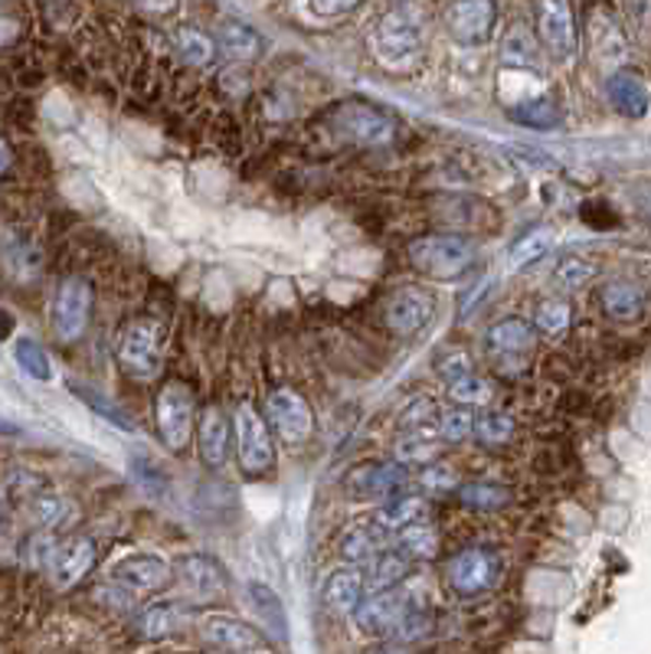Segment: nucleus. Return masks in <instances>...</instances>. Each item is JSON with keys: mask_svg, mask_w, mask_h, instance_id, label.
Returning <instances> with one entry per match:
<instances>
[{"mask_svg": "<svg viewBox=\"0 0 651 654\" xmlns=\"http://www.w3.org/2000/svg\"><path fill=\"white\" fill-rule=\"evenodd\" d=\"M406 252H410L413 269L436 282L462 278L475 262V246L465 236H423V239H413Z\"/></svg>", "mask_w": 651, "mask_h": 654, "instance_id": "nucleus-1", "label": "nucleus"}, {"mask_svg": "<svg viewBox=\"0 0 651 654\" xmlns=\"http://www.w3.org/2000/svg\"><path fill=\"white\" fill-rule=\"evenodd\" d=\"M161 354H164V328L154 318H134L125 324L115 357L118 367L134 380H154L161 373Z\"/></svg>", "mask_w": 651, "mask_h": 654, "instance_id": "nucleus-2", "label": "nucleus"}, {"mask_svg": "<svg viewBox=\"0 0 651 654\" xmlns=\"http://www.w3.org/2000/svg\"><path fill=\"white\" fill-rule=\"evenodd\" d=\"M157 439L170 455H180L193 436V390L180 380H167L154 403Z\"/></svg>", "mask_w": 651, "mask_h": 654, "instance_id": "nucleus-3", "label": "nucleus"}, {"mask_svg": "<svg viewBox=\"0 0 651 654\" xmlns=\"http://www.w3.org/2000/svg\"><path fill=\"white\" fill-rule=\"evenodd\" d=\"M236 459L242 475L249 478H262L275 468V445H272V426L269 419L259 416V409L252 403H242L236 409Z\"/></svg>", "mask_w": 651, "mask_h": 654, "instance_id": "nucleus-4", "label": "nucleus"}, {"mask_svg": "<svg viewBox=\"0 0 651 654\" xmlns=\"http://www.w3.org/2000/svg\"><path fill=\"white\" fill-rule=\"evenodd\" d=\"M328 124H331V131L341 134L344 141L364 144V147H383V144H390L393 134H396L393 118L383 115V111L374 108V105H364V102H344V105L331 108Z\"/></svg>", "mask_w": 651, "mask_h": 654, "instance_id": "nucleus-5", "label": "nucleus"}, {"mask_svg": "<svg viewBox=\"0 0 651 654\" xmlns=\"http://www.w3.org/2000/svg\"><path fill=\"white\" fill-rule=\"evenodd\" d=\"M92 305H95V292L82 275H69L59 282L56 298H52V331L62 344H75L88 331Z\"/></svg>", "mask_w": 651, "mask_h": 654, "instance_id": "nucleus-6", "label": "nucleus"}, {"mask_svg": "<svg viewBox=\"0 0 651 654\" xmlns=\"http://www.w3.org/2000/svg\"><path fill=\"white\" fill-rule=\"evenodd\" d=\"M374 46H377V56L390 66L396 62H406L419 52L423 46V20L413 7H396L390 10L380 23H377V33H374Z\"/></svg>", "mask_w": 651, "mask_h": 654, "instance_id": "nucleus-7", "label": "nucleus"}, {"mask_svg": "<svg viewBox=\"0 0 651 654\" xmlns=\"http://www.w3.org/2000/svg\"><path fill=\"white\" fill-rule=\"evenodd\" d=\"M505 567H501V557L492 554V550H482V547H472V550H462L449 560L446 567V580L449 586L459 593V596H478V593H488L492 586H498Z\"/></svg>", "mask_w": 651, "mask_h": 654, "instance_id": "nucleus-8", "label": "nucleus"}, {"mask_svg": "<svg viewBox=\"0 0 651 654\" xmlns=\"http://www.w3.org/2000/svg\"><path fill=\"white\" fill-rule=\"evenodd\" d=\"M413 609H416L413 599L393 586V590H380V593H370L367 599H360V606L354 609V619H357L360 632L383 639V635H396Z\"/></svg>", "mask_w": 651, "mask_h": 654, "instance_id": "nucleus-9", "label": "nucleus"}, {"mask_svg": "<svg viewBox=\"0 0 651 654\" xmlns=\"http://www.w3.org/2000/svg\"><path fill=\"white\" fill-rule=\"evenodd\" d=\"M265 419L272 426V432L285 442V445H305L315 432V416L311 406L301 393L295 390H275L265 400Z\"/></svg>", "mask_w": 651, "mask_h": 654, "instance_id": "nucleus-10", "label": "nucleus"}, {"mask_svg": "<svg viewBox=\"0 0 651 654\" xmlns=\"http://www.w3.org/2000/svg\"><path fill=\"white\" fill-rule=\"evenodd\" d=\"M200 639L210 652L259 654L272 649V642L259 629H252V626H246L233 616H206L200 622Z\"/></svg>", "mask_w": 651, "mask_h": 654, "instance_id": "nucleus-11", "label": "nucleus"}, {"mask_svg": "<svg viewBox=\"0 0 651 654\" xmlns=\"http://www.w3.org/2000/svg\"><path fill=\"white\" fill-rule=\"evenodd\" d=\"M174 580L180 583L184 596L193 599L197 606H206V603H213V599H220L226 593V573L206 554L180 557L174 563Z\"/></svg>", "mask_w": 651, "mask_h": 654, "instance_id": "nucleus-12", "label": "nucleus"}, {"mask_svg": "<svg viewBox=\"0 0 651 654\" xmlns=\"http://www.w3.org/2000/svg\"><path fill=\"white\" fill-rule=\"evenodd\" d=\"M436 314V295L426 292V288H400L390 301H387V328L396 334V337H416Z\"/></svg>", "mask_w": 651, "mask_h": 654, "instance_id": "nucleus-13", "label": "nucleus"}, {"mask_svg": "<svg viewBox=\"0 0 651 654\" xmlns=\"http://www.w3.org/2000/svg\"><path fill=\"white\" fill-rule=\"evenodd\" d=\"M95 560H98V550L88 537H69L62 544H52L46 573L56 590H72L79 580H85L92 573Z\"/></svg>", "mask_w": 651, "mask_h": 654, "instance_id": "nucleus-14", "label": "nucleus"}, {"mask_svg": "<svg viewBox=\"0 0 651 654\" xmlns=\"http://www.w3.org/2000/svg\"><path fill=\"white\" fill-rule=\"evenodd\" d=\"M495 20H498L495 0H452V7L446 13L452 39L462 46L488 43L495 33Z\"/></svg>", "mask_w": 651, "mask_h": 654, "instance_id": "nucleus-15", "label": "nucleus"}, {"mask_svg": "<svg viewBox=\"0 0 651 654\" xmlns=\"http://www.w3.org/2000/svg\"><path fill=\"white\" fill-rule=\"evenodd\" d=\"M410 481L406 462H374L347 475V491L357 501H387Z\"/></svg>", "mask_w": 651, "mask_h": 654, "instance_id": "nucleus-16", "label": "nucleus"}, {"mask_svg": "<svg viewBox=\"0 0 651 654\" xmlns=\"http://www.w3.org/2000/svg\"><path fill=\"white\" fill-rule=\"evenodd\" d=\"M111 580H115V586H121L134 596H151V593H161L174 580V567L161 557L138 554V557H125L121 563H115Z\"/></svg>", "mask_w": 651, "mask_h": 654, "instance_id": "nucleus-17", "label": "nucleus"}, {"mask_svg": "<svg viewBox=\"0 0 651 654\" xmlns=\"http://www.w3.org/2000/svg\"><path fill=\"white\" fill-rule=\"evenodd\" d=\"M537 33L547 52L560 62L573 59L577 52V26L567 0H541L537 3Z\"/></svg>", "mask_w": 651, "mask_h": 654, "instance_id": "nucleus-18", "label": "nucleus"}, {"mask_svg": "<svg viewBox=\"0 0 651 654\" xmlns=\"http://www.w3.org/2000/svg\"><path fill=\"white\" fill-rule=\"evenodd\" d=\"M229 419L220 406H206L197 419V449L206 468H223L229 459Z\"/></svg>", "mask_w": 651, "mask_h": 654, "instance_id": "nucleus-19", "label": "nucleus"}, {"mask_svg": "<svg viewBox=\"0 0 651 654\" xmlns=\"http://www.w3.org/2000/svg\"><path fill=\"white\" fill-rule=\"evenodd\" d=\"M609 102L619 115L626 118H646L651 108V92L649 85L642 82V75L636 72H616L606 85Z\"/></svg>", "mask_w": 651, "mask_h": 654, "instance_id": "nucleus-20", "label": "nucleus"}, {"mask_svg": "<svg viewBox=\"0 0 651 654\" xmlns=\"http://www.w3.org/2000/svg\"><path fill=\"white\" fill-rule=\"evenodd\" d=\"M321 599H324V606H328L331 613L354 616V609H357L360 599H364V576H360V570H354V567L334 570V573L324 580Z\"/></svg>", "mask_w": 651, "mask_h": 654, "instance_id": "nucleus-21", "label": "nucleus"}, {"mask_svg": "<svg viewBox=\"0 0 651 654\" xmlns=\"http://www.w3.org/2000/svg\"><path fill=\"white\" fill-rule=\"evenodd\" d=\"M390 544V534L377 524V521H367V524H357L344 534L341 540V557L347 563H370L377 554H383V547Z\"/></svg>", "mask_w": 651, "mask_h": 654, "instance_id": "nucleus-22", "label": "nucleus"}, {"mask_svg": "<svg viewBox=\"0 0 651 654\" xmlns=\"http://www.w3.org/2000/svg\"><path fill=\"white\" fill-rule=\"evenodd\" d=\"M603 311L616 321H636L646 311V292L629 278L606 282L603 285Z\"/></svg>", "mask_w": 651, "mask_h": 654, "instance_id": "nucleus-23", "label": "nucleus"}, {"mask_svg": "<svg viewBox=\"0 0 651 654\" xmlns=\"http://www.w3.org/2000/svg\"><path fill=\"white\" fill-rule=\"evenodd\" d=\"M426 508H429V501L419 498V495H390V498L383 501V508L377 511L374 521H377V524L390 534V540H393L396 531H403L406 524L426 518Z\"/></svg>", "mask_w": 651, "mask_h": 654, "instance_id": "nucleus-24", "label": "nucleus"}, {"mask_svg": "<svg viewBox=\"0 0 651 654\" xmlns=\"http://www.w3.org/2000/svg\"><path fill=\"white\" fill-rule=\"evenodd\" d=\"M0 272L10 282H29L39 275V252L26 239H7L0 242Z\"/></svg>", "mask_w": 651, "mask_h": 654, "instance_id": "nucleus-25", "label": "nucleus"}, {"mask_svg": "<svg viewBox=\"0 0 651 654\" xmlns=\"http://www.w3.org/2000/svg\"><path fill=\"white\" fill-rule=\"evenodd\" d=\"M393 544H396V550H400L403 557H410V560H433V557L439 554V534H436V527L426 524L423 518L413 521V524H406L403 531H396Z\"/></svg>", "mask_w": 651, "mask_h": 654, "instance_id": "nucleus-26", "label": "nucleus"}, {"mask_svg": "<svg viewBox=\"0 0 651 654\" xmlns=\"http://www.w3.org/2000/svg\"><path fill=\"white\" fill-rule=\"evenodd\" d=\"M531 344H534V331L524 321H518V318L498 321L488 331V347L495 354H501V357H508V354H528Z\"/></svg>", "mask_w": 651, "mask_h": 654, "instance_id": "nucleus-27", "label": "nucleus"}, {"mask_svg": "<svg viewBox=\"0 0 651 654\" xmlns=\"http://www.w3.org/2000/svg\"><path fill=\"white\" fill-rule=\"evenodd\" d=\"M410 573V557H403L400 550L393 554H377L370 560V593H380V590H393L403 576Z\"/></svg>", "mask_w": 651, "mask_h": 654, "instance_id": "nucleus-28", "label": "nucleus"}, {"mask_svg": "<svg viewBox=\"0 0 651 654\" xmlns=\"http://www.w3.org/2000/svg\"><path fill=\"white\" fill-rule=\"evenodd\" d=\"M220 46L233 56V59H252L262 52V36L246 26V23H223L220 29Z\"/></svg>", "mask_w": 651, "mask_h": 654, "instance_id": "nucleus-29", "label": "nucleus"}, {"mask_svg": "<svg viewBox=\"0 0 651 654\" xmlns=\"http://www.w3.org/2000/svg\"><path fill=\"white\" fill-rule=\"evenodd\" d=\"M459 501L472 511H501L511 501V491L501 485H488V481H475L459 488Z\"/></svg>", "mask_w": 651, "mask_h": 654, "instance_id": "nucleus-30", "label": "nucleus"}, {"mask_svg": "<svg viewBox=\"0 0 651 654\" xmlns=\"http://www.w3.org/2000/svg\"><path fill=\"white\" fill-rule=\"evenodd\" d=\"M508 115H511V121H518L524 128H554L557 124V105L547 95L528 98V102L508 108Z\"/></svg>", "mask_w": 651, "mask_h": 654, "instance_id": "nucleus-31", "label": "nucleus"}, {"mask_svg": "<svg viewBox=\"0 0 651 654\" xmlns=\"http://www.w3.org/2000/svg\"><path fill=\"white\" fill-rule=\"evenodd\" d=\"M551 246H554V233L551 229H531V233H524L514 242V249H511V269H524V265L541 262L551 252Z\"/></svg>", "mask_w": 651, "mask_h": 654, "instance_id": "nucleus-32", "label": "nucleus"}, {"mask_svg": "<svg viewBox=\"0 0 651 654\" xmlns=\"http://www.w3.org/2000/svg\"><path fill=\"white\" fill-rule=\"evenodd\" d=\"M13 360L20 364V370H23L26 377L39 380V383L52 380V364H49L46 350H43L36 341H29V337H20V341L13 344Z\"/></svg>", "mask_w": 651, "mask_h": 654, "instance_id": "nucleus-33", "label": "nucleus"}, {"mask_svg": "<svg viewBox=\"0 0 651 654\" xmlns=\"http://www.w3.org/2000/svg\"><path fill=\"white\" fill-rule=\"evenodd\" d=\"M177 622H180L177 606H170V603H167V606H151V609L141 613L138 632H141L144 639H167V635L177 632Z\"/></svg>", "mask_w": 651, "mask_h": 654, "instance_id": "nucleus-34", "label": "nucleus"}, {"mask_svg": "<svg viewBox=\"0 0 651 654\" xmlns=\"http://www.w3.org/2000/svg\"><path fill=\"white\" fill-rule=\"evenodd\" d=\"M570 305L564 298H544L534 311V324L537 331H544L547 337H560L570 328Z\"/></svg>", "mask_w": 651, "mask_h": 654, "instance_id": "nucleus-35", "label": "nucleus"}, {"mask_svg": "<svg viewBox=\"0 0 651 654\" xmlns=\"http://www.w3.org/2000/svg\"><path fill=\"white\" fill-rule=\"evenodd\" d=\"M449 396H452L459 406H485V403L492 400V387H488V380H482V377L472 370V373H465V377H459V380L449 383Z\"/></svg>", "mask_w": 651, "mask_h": 654, "instance_id": "nucleus-36", "label": "nucleus"}, {"mask_svg": "<svg viewBox=\"0 0 651 654\" xmlns=\"http://www.w3.org/2000/svg\"><path fill=\"white\" fill-rule=\"evenodd\" d=\"M177 49L193 66H206L213 59V39L203 29H197V26H184L177 33Z\"/></svg>", "mask_w": 651, "mask_h": 654, "instance_id": "nucleus-37", "label": "nucleus"}, {"mask_svg": "<svg viewBox=\"0 0 651 654\" xmlns=\"http://www.w3.org/2000/svg\"><path fill=\"white\" fill-rule=\"evenodd\" d=\"M511 432H514V423H511V416L501 413V409H488V413H482V416L475 419V436H478L485 445H501V442L511 439Z\"/></svg>", "mask_w": 651, "mask_h": 654, "instance_id": "nucleus-38", "label": "nucleus"}, {"mask_svg": "<svg viewBox=\"0 0 651 654\" xmlns=\"http://www.w3.org/2000/svg\"><path fill=\"white\" fill-rule=\"evenodd\" d=\"M249 596H252L259 616L265 619V632L272 629V632L282 635V632H285V609H282L279 596H275L269 586H262V583H252V586H249Z\"/></svg>", "mask_w": 651, "mask_h": 654, "instance_id": "nucleus-39", "label": "nucleus"}, {"mask_svg": "<svg viewBox=\"0 0 651 654\" xmlns=\"http://www.w3.org/2000/svg\"><path fill=\"white\" fill-rule=\"evenodd\" d=\"M433 423H436V403L426 400V396H416V400L400 413V419H396V426H400L403 432H423V429H429Z\"/></svg>", "mask_w": 651, "mask_h": 654, "instance_id": "nucleus-40", "label": "nucleus"}, {"mask_svg": "<svg viewBox=\"0 0 651 654\" xmlns=\"http://www.w3.org/2000/svg\"><path fill=\"white\" fill-rule=\"evenodd\" d=\"M439 432H442L446 442H465V439L475 432V413H472L469 406L452 409L449 416L439 419Z\"/></svg>", "mask_w": 651, "mask_h": 654, "instance_id": "nucleus-41", "label": "nucleus"}, {"mask_svg": "<svg viewBox=\"0 0 651 654\" xmlns=\"http://www.w3.org/2000/svg\"><path fill=\"white\" fill-rule=\"evenodd\" d=\"M593 275H596V265L587 262V259H564V262L554 269V278H557L560 288H580V285H587Z\"/></svg>", "mask_w": 651, "mask_h": 654, "instance_id": "nucleus-42", "label": "nucleus"}, {"mask_svg": "<svg viewBox=\"0 0 651 654\" xmlns=\"http://www.w3.org/2000/svg\"><path fill=\"white\" fill-rule=\"evenodd\" d=\"M95 413H102L111 426H118V429H125V432H134V426H131V419L118 409V406H111V403H105V400H98V393L95 390H88V387H72Z\"/></svg>", "mask_w": 651, "mask_h": 654, "instance_id": "nucleus-43", "label": "nucleus"}, {"mask_svg": "<svg viewBox=\"0 0 651 654\" xmlns=\"http://www.w3.org/2000/svg\"><path fill=\"white\" fill-rule=\"evenodd\" d=\"M33 518L39 527H56L66 518V501L56 495H39V498H33Z\"/></svg>", "mask_w": 651, "mask_h": 654, "instance_id": "nucleus-44", "label": "nucleus"}, {"mask_svg": "<svg viewBox=\"0 0 651 654\" xmlns=\"http://www.w3.org/2000/svg\"><path fill=\"white\" fill-rule=\"evenodd\" d=\"M505 56H508V62H518V66L534 62V46L524 29H511L508 43H505Z\"/></svg>", "mask_w": 651, "mask_h": 654, "instance_id": "nucleus-45", "label": "nucleus"}, {"mask_svg": "<svg viewBox=\"0 0 651 654\" xmlns=\"http://www.w3.org/2000/svg\"><path fill=\"white\" fill-rule=\"evenodd\" d=\"M308 7L318 16H341V13H351L354 7H360V0H308Z\"/></svg>", "mask_w": 651, "mask_h": 654, "instance_id": "nucleus-46", "label": "nucleus"}, {"mask_svg": "<svg viewBox=\"0 0 651 654\" xmlns=\"http://www.w3.org/2000/svg\"><path fill=\"white\" fill-rule=\"evenodd\" d=\"M465 373H472V364H469L465 354H452V357L442 360V377H446V383H452V380H459V377H465Z\"/></svg>", "mask_w": 651, "mask_h": 654, "instance_id": "nucleus-47", "label": "nucleus"}, {"mask_svg": "<svg viewBox=\"0 0 651 654\" xmlns=\"http://www.w3.org/2000/svg\"><path fill=\"white\" fill-rule=\"evenodd\" d=\"M134 3L147 13H170L177 7V0H134Z\"/></svg>", "mask_w": 651, "mask_h": 654, "instance_id": "nucleus-48", "label": "nucleus"}, {"mask_svg": "<svg viewBox=\"0 0 651 654\" xmlns=\"http://www.w3.org/2000/svg\"><path fill=\"white\" fill-rule=\"evenodd\" d=\"M423 481H426V485H439V488H442V485H452V472H446V468H429V472L423 475Z\"/></svg>", "mask_w": 651, "mask_h": 654, "instance_id": "nucleus-49", "label": "nucleus"}, {"mask_svg": "<svg viewBox=\"0 0 651 654\" xmlns=\"http://www.w3.org/2000/svg\"><path fill=\"white\" fill-rule=\"evenodd\" d=\"M10 157H13V154H10V144H7V141H0V174L10 167Z\"/></svg>", "mask_w": 651, "mask_h": 654, "instance_id": "nucleus-50", "label": "nucleus"}, {"mask_svg": "<svg viewBox=\"0 0 651 654\" xmlns=\"http://www.w3.org/2000/svg\"><path fill=\"white\" fill-rule=\"evenodd\" d=\"M0 514H3V508H0Z\"/></svg>", "mask_w": 651, "mask_h": 654, "instance_id": "nucleus-51", "label": "nucleus"}]
</instances>
